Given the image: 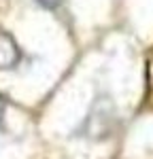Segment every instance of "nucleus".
Listing matches in <instances>:
<instances>
[{"instance_id":"obj_3","label":"nucleus","mask_w":153,"mask_h":159,"mask_svg":"<svg viewBox=\"0 0 153 159\" xmlns=\"http://www.w3.org/2000/svg\"><path fill=\"white\" fill-rule=\"evenodd\" d=\"M36 2L43 7V9H58L62 0H36Z\"/></svg>"},{"instance_id":"obj_4","label":"nucleus","mask_w":153,"mask_h":159,"mask_svg":"<svg viewBox=\"0 0 153 159\" xmlns=\"http://www.w3.org/2000/svg\"><path fill=\"white\" fill-rule=\"evenodd\" d=\"M2 115H4V100L0 98V123H2Z\"/></svg>"},{"instance_id":"obj_2","label":"nucleus","mask_w":153,"mask_h":159,"mask_svg":"<svg viewBox=\"0 0 153 159\" xmlns=\"http://www.w3.org/2000/svg\"><path fill=\"white\" fill-rule=\"evenodd\" d=\"M21 60V51L17 47L15 38L9 32H2L0 30V70H9L15 68Z\"/></svg>"},{"instance_id":"obj_1","label":"nucleus","mask_w":153,"mask_h":159,"mask_svg":"<svg viewBox=\"0 0 153 159\" xmlns=\"http://www.w3.org/2000/svg\"><path fill=\"white\" fill-rule=\"evenodd\" d=\"M115 123H117V110H115L113 100L109 96H100L91 104V110L85 117L83 127L79 132L89 136V138H102L115 129Z\"/></svg>"}]
</instances>
